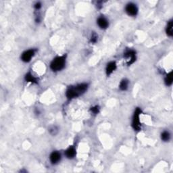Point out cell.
<instances>
[{
  "label": "cell",
  "mask_w": 173,
  "mask_h": 173,
  "mask_svg": "<svg viewBox=\"0 0 173 173\" xmlns=\"http://www.w3.org/2000/svg\"><path fill=\"white\" fill-rule=\"evenodd\" d=\"M35 9H39L40 8H41V3H39V2H38V3H37L35 5Z\"/></svg>",
  "instance_id": "d6986e66"
},
{
  "label": "cell",
  "mask_w": 173,
  "mask_h": 173,
  "mask_svg": "<svg viewBox=\"0 0 173 173\" xmlns=\"http://www.w3.org/2000/svg\"><path fill=\"white\" fill-rule=\"evenodd\" d=\"M170 138V135L168 131H164L161 134V139L162 141H169Z\"/></svg>",
  "instance_id": "9a60e30c"
},
{
  "label": "cell",
  "mask_w": 173,
  "mask_h": 173,
  "mask_svg": "<svg viewBox=\"0 0 173 173\" xmlns=\"http://www.w3.org/2000/svg\"><path fill=\"white\" fill-rule=\"evenodd\" d=\"M98 37L96 33H93L91 34V38H90V41H91V43H96L98 41Z\"/></svg>",
  "instance_id": "2e32d148"
},
{
  "label": "cell",
  "mask_w": 173,
  "mask_h": 173,
  "mask_svg": "<svg viewBox=\"0 0 173 173\" xmlns=\"http://www.w3.org/2000/svg\"><path fill=\"white\" fill-rule=\"evenodd\" d=\"M35 52H36V50L35 49H28V50L24 51L21 55V60L24 62H29L33 57L35 56Z\"/></svg>",
  "instance_id": "5b68a950"
},
{
  "label": "cell",
  "mask_w": 173,
  "mask_h": 173,
  "mask_svg": "<svg viewBox=\"0 0 173 173\" xmlns=\"http://www.w3.org/2000/svg\"><path fill=\"white\" fill-rule=\"evenodd\" d=\"M124 58L127 60V64L131 65L136 60V52L132 49H129L125 51Z\"/></svg>",
  "instance_id": "277c9868"
},
{
  "label": "cell",
  "mask_w": 173,
  "mask_h": 173,
  "mask_svg": "<svg viewBox=\"0 0 173 173\" xmlns=\"http://www.w3.org/2000/svg\"><path fill=\"white\" fill-rule=\"evenodd\" d=\"M25 79L28 83H31L33 84H37L38 83L37 79L35 76H33L30 72H28L26 74L25 77Z\"/></svg>",
  "instance_id": "8fae6325"
},
{
  "label": "cell",
  "mask_w": 173,
  "mask_h": 173,
  "mask_svg": "<svg viewBox=\"0 0 173 173\" xmlns=\"http://www.w3.org/2000/svg\"><path fill=\"white\" fill-rule=\"evenodd\" d=\"M49 133L52 135H55L58 133V129L56 127H52L50 128V129H49Z\"/></svg>",
  "instance_id": "e0dca14e"
},
{
  "label": "cell",
  "mask_w": 173,
  "mask_h": 173,
  "mask_svg": "<svg viewBox=\"0 0 173 173\" xmlns=\"http://www.w3.org/2000/svg\"><path fill=\"white\" fill-rule=\"evenodd\" d=\"M125 10H126V12L129 14V16H135L137 14L138 12V9H137V7L136 5L134 4H129L125 8Z\"/></svg>",
  "instance_id": "8992f818"
},
{
  "label": "cell",
  "mask_w": 173,
  "mask_h": 173,
  "mask_svg": "<svg viewBox=\"0 0 173 173\" xmlns=\"http://www.w3.org/2000/svg\"><path fill=\"white\" fill-rule=\"evenodd\" d=\"M97 23H98L99 28H101V29H106V28L108 27L109 25L108 20L105 17H104V16L99 17L98 20H97Z\"/></svg>",
  "instance_id": "9c48e42d"
},
{
  "label": "cell",
  "mask_w": 173,
  "mask_h": 173,
  "mask_svg": "<svg viewBox=\"0 0 173 173\" xmlns=\"http://www.w3.org/2000/svg\"><path fill=\"white\" fill-rule=\"evenodd\" d=\"M166 34L169 35V37L172 36V35H173L172 20H170V21H169V22H168V25H167V27H166Z\"/></svg>",
  "instance_id": "4fadbf2b"
},
{
  "label": "cell",
  "mask_w": 173,
  "mask_h": 173,
  "mask_svg": "<svg viewBox=\"0 0 173 173\" xmlns=\"http://www.w3.org/2000/svg\"><path fill=\"white\" fill-rule=\"evenodd\" d=\"M129 80L127 79H125L122 80L119 84L120 89L121 90V91H126L128 89V87H129Z\"/></svg>",
  "instance_id": "7c38bea8"
},
{
  "label": "cell",
  "mask_w": 173,
  "mask_h": 173,
  "mask_svg": "<svg viewBox=\"0 0 173 173\" xmlns=\"http://www.w3.org/2000/svg\"><path fill=\"white\" fill-rule=\"evenodd\" d=\"M117 69V64L115 62H109L106 68V75L108 76L110 75L112 73Z\"/></svg>",
  "instance_id": "30bf717a"
},
{
  "label": "cell",
  "mask_w": 173,
  "mask_h": 173,
  "mask_svg": "<svg viewBox=\"0 0 173 173\" xmlns=\"http://www.w3.org/2000/svg\"><path fill=\"white\" fill-rule=\"evenodd\" d=\"M91 112L93 114H98L99 112V106H96L94 107H92L91 109H90Z\"/></svg>",
  "instance_id": "ac0fdd59"
},
{
  "label": "cell",
  "mask_w": 173,
  "mask_h": 173,
  "mask_svg": "<svg viewBox=\"0 0 173 173\" xmlns=\"http://www.w3.org/2000/svg\"><path fill=\"white\" fill-rule=\"evenodd\" d=\"M172 80H173V78H172V72H170V73L167 75L166 77L165 78V83L166 85L168 86H169V85H171L172 83Z\"/></svg>",
  "instance_id": "5bb4252c"
},
{
  "label": "cell",
  "mask_w": 173,
  "mask_h": 173,
  "mask_svg": "<svg viewBox=\"0 0 173 173\" xmlns=\"http://www.w3.org/2000/svg\"><path fill=\"white\" fill-rule=\"evenodd\" d=\"M88 84L87 83H80L75 86H71L68 87L66 91V96L68 99H71L77 98L80 96H81L87 91L88 89Z\"/></svg>",
  "instance_id": "6da1fadb"
},
{
  "label": "cell",
  "mask_w": 173,
  "mask_h": 173,
  "mask_svg": "<svg viewBox=\"0 0 173 173\" xmlns=\"http://www.w3.org/2000/svg\"><path fill=\"white\" fill-rule=\"evenodd\" d=\"M141 114V110L137 108L135 110L134 114L132 116V127L135 131H139L141 129V123L140 120V115Z\"/></svg>",
  "instance_id": "3957f363"
},
{
  "label": "cell",
  "mask_w": 173,
  "mask_h": 173,
  "mask_svg": "<svg viewBox=\"0 0 173 173\" xmlns=\"http://www.w3.org/2000/svg\"><path fill=\"white\" fill-rule=\"evenodd\" d=\"M76 155H77V150L73 146H70L65 151L66 157L68 159H72L75 157Z\"/></svg>",
  "instance_id": "ba28073f"
},
{
  "label": "cell",
  "mask_w": 173,
  "mask_h": 173,
  "mask_svg": "<svg viewBox=\"0 0 173 173\" xmlns=\"http://www.w3.org/2000/svg\"><path fill=\"white\" fill-rule=\"evenodd\" d=\"M66 61V56L63 55L60 56H57L50 64V68L54 72H58L63 69L65 67Z\"/></svg>",
  "instance_id": "7a4b0ae2"
},
{
  "label": "cell",
  "mask_w": 173,
  "mask_h": 173,
  "mask_svg": "<svg viewBox=\"0 0 173 173\" xmlns=\"http://www.w3.org/2000/svg\"><path fill=\"white\" fill-rule=\"evenodd\" d=\"M61 160V154L58 151H53L49 156V160L52 164H56Z\"/></svg>",
  "instance_id": "52a82bcc"
}]
</instances>
